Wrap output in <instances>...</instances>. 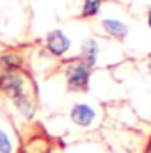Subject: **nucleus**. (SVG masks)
<instances>
[{"instance_id": "8", "label": "nucleus", "mask_w": 151, "mask_h": 153, "mask_svg": "<svg viewBox=\"0 0 151 153\" xmlns=\"http://www.w3.org/2000/svg\"><path fill=\"white\" fill-rule=\"evenodd\" d=\"M100 4H101V0H85L82 14H84V16H93V14H96L98 9H100Z\"/></svg>"}, {"instance_id": "1", "label": "nucleus", "mask_w": 151, "mask_h": 153, "mask_svg": "<svg viewBox=\"0 0 151 153\" xmlns=\"http://www.w3.org/2000/svg\"><path fill=\"white\" fill-rule=\"evenodd\" d=\"M0 89L9 96L18 98L23 94V78L13 71H5L0 75Z\"/></svg>"}, {"instance_id": "10", "label": "nucleus", "mask_w": 151, "mask_h": 153, "mask_svg": "<svg viewBox=\"0 0 151 153\" xmlns=\"http://www.w3.org/2000/svg\"><path fill=\"white\" fill-rule=\"evenodd\" d=\"M13 152V144L9 141V137L0 130V153H11Z\"/></svg>"}, {"instance_id": "12", "label": "nucleus", "mask_w": 151, "mask_h": 153, "mask_svg": "<svg viewBox=\"0 0 151 153\" xmlns=\"http://www.w3.org/2000/svg\"><path fill=\"white\" fill-rule=\"evenodd\" d=\"M150 68H151V61H150Z\"/></svg>"}, {"instance_id": "2", "label": "nucleus", "mask_w": 151, "mask_h": 153, "mask_svg": "<svg viewBox=\"0 0 151 153\" xmlns=\"http://www.w3.org/2000/svg\"><path fill=\"white\" fill-rule=\"evenodd\" d=\"M68 84H70V89H73V91L85 89L89 84V68L85 64L71 66L68 71Z\"/></svg>"}, {"instance_id": "5", "label": "nucleus", "mask_w": 151, "mask_h": 153, "mask_svg": "<svg viewBox=\"0 0 151 153\" xmlns=\"http://www.w3.org/2000/svg\"><path fill=\"white\" fill-rule=\"evenodd\" d=\"M82 55H84V64H85L87 68H91V66L96 62V55H98V43H96L94 39H89V41L84 45V52H82Z\"/></svg>"}, {"instance_id": "6", "label": "nucleus", "mask_w": 151, "mask_h": 153, "mask_svg": "<svg viewBox=\"0 0 151 153\" xmlns=\"http://www.w3.org/2000/svg\"><path fill=\"white\" fill-rule=\"evenodd\" d=\"M103 29H105L110 36H114V38H117V39H123L126 36V32H128L126 25L121 23V22H115V20H105V22H103Z\"/></svg>"}, {"instance_id": "11", "label": "nucleus", "mask_w": 151, "mask_h": 153, "mask_svg": "<svg viewBox=\"0 0 151 153\" xmlns=\"http://www.w3.org/2000/svg\"><path fill=\"white\" fill-rule=\"evenodd\" d=\"M148 23H150V27H151V11H150V14H148Z\"/></svg>"}, {"instance_id": "3", "label": "nucleus", "mask_w": 151, "mask_h": 153, "mask_svg": "<svg viewBox=\"0 0 151 153\" xmlns=\"http://www.w3.org/2000/svg\"><path fill=\"white\" fill-rule=\"evenodd\" d=\"M68 48H70V39L61 30H53L48 34V50L53 55H62Z\"/></svg>"}, {"instance_id": "7", "label": "nucleus", "mask_w": 151, "mask_h": 153, "mask_svg": "<svg viewBox=\"0 0 151 153\" xmlns=\"http://www.w3.org/2000/svg\"><path fill=\"white\" fill-rule=\"evenodd\" d=\"M20 62H21V59L16 57V55H4L0 59V66L5 68V70H14V68L20 66Z\"/></svg>"}, {"instance_id": "9", "label": "nucleus", "mask_w": 151, "mask_h": 153, "mask_svg": "<svg viewBox=\"0 0 151 153\" xmlns=\"http://www.w3.org/2000/svg\"><path fill=\"white\" fill-rule=\"evenodd\" d=\"M16 107H18L25 116H32V105H30V102H29L23 94L16 98Z\"/></svg>"}, {"instance_id": "4", "label": "nucleus", "mask_w": 151, "mask_h": 153, "mask_svg": "<svg viewBox=\"0 0 151 153\" xmlns=\"http://www.w3.org/2000/svg\"><path fill=\"white\" fill-rule=\"evenodd\" d=\"M71 117H73V121H75L76 125L87 126V125H91L93 119H94V111H93L89 105H82V103H80V105H75V107H73Z\"/></svg>"}]
</instances>
